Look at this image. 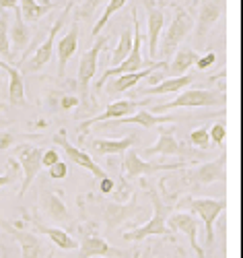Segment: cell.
Returning <instances> with one entry per match:
<instances>
[{"label":"cell","instance_id":"1","mask_svg":"<svg viewBox=\"0 0 243 258\" xmlns=\"http://www.w3.org/2000/svg\"><path fill=\"white\" fill-rule=\"evenodd\" d=\"M148 197H150V203H152V217L148 219V223L126 231L122 235L126 242H142V240L150 238V235H163V238H167V240H173L171 229L167 227V217L171 215L173 207L163 203V199L154 190H148Z\"/></svg>","mask_w":243,"mask_h":258},{"label":"cell","instance_id":"2","mask_svg":"<svg viewBox=\"0 0 243 258\" xmlns=\"http://www.w3.org/2000/svg\"><path fill=\"white\" fill-rule=\"evenodd\" d=\"M142 31H140V21H138V15H136V9H132V50L128 54L126 60H122L118 67H109L103 75H101V81L95 83V91H101L103 85L109 81V79H116L120 75H128V73H136V71H142L146 67H150L152 60L144 62L142 60Z\"/></svg>","mask_w":243,"mask_h":258},{"label":"cell","instance_id":"3","mask_svg":"<svg viewBox=\"0 0 243 258\" xmlns=\"http://www.w3.org/2000/svg\"><path fill=\"white\" fill-rule=\"evenodd\" d=\"M74 231L80 235L78 258H128L130 256L126 250H120L109 244L97 231V225L93 221L74 225Z\"/></svg>","mask_w":243,"mask_h":258},{"label":"cell","instance_id":"4","mask_svg":"<svg viewBox=\"0 0 243 258\" xmlns=\"http://www.w3.org/2000/svg\"><path fill=\"white\" fill-rule=\"evenodd\" d=\"M184 207L202 219L204 231H206L204 246L210 250V246L214 244V223L220 217V213L229 207V201L227 199H190V197H186L184 201H180L178 209H184Z\"/></svg>","mask_w":243,"mask_h":258},{"label":"cell","instance_id":"5","mask_svg":"<svg viewBox=\"0 0 243 258\" xmlns=\"http://www.w3.org/2000/svg\"><path fill=\"white\" fill-rule=\"evenodd\" d=\"M0 229H3L7 235H11V238L19 244L21 256L23 258H54V248H50L37 233L23 229V227H17L11 221H5L3 217H0Z\"/></svg>","mask_w":243,"mask_h":258},{"label":"cell","instance_id":"6","mask_svg":"<svg viewBox=\"0 0 243 258\" xmlns=\"http://www.w3.org/2000/svg\"><path fill=\"white\" fill-rule=\"evenodd\" d=\"M227 95L220 91H208V89H184L178 97L169 103H159L154 105V112H169L175 107H216V105H225Z\"/></svg>","mask_w":243,"mask_h":258},{"label":"cell","instance_id":"7","mask_svg":"<svg viewBox=\"0 0 243 258\" xmlns=\"http://www.w3.org/2000/svg\"><path fill=\"white\" fill-rule=\"evenodd\" d=\"M227 161H229V153H220L216 159L212 161H206L202 163L200 167L196 169H190L182 176V180L192 186V188H198V186H206V184H214V182H223L227 184L229 182V174H227Z\"/></svg>","mask_w":243,"mask_h":258},{"label":"cell","instance_id":"8","mask_svg":"<svg viewBox=\"0 0 243 258\" xmlns=\"http://www.w3.org/2000/svg\"><path fill=\"white\" fill-rule=\"evenodd\" d=\"M188 163L186 161H180V163H150V161H144L136 149H128L124 153V159H122V174H124V180L130 182V180H136L140 176H152V174H159V171H171V169H184Z\"/></svg>","mask_w":243,"mask_h":258},{"label":"cell","instance_id":"9","mask_svg":"<svg viewBox=\"0 0 243 258\" xmlns=\"http://www.w3.org/2000/svg\"><path fill=\"white\" fill-rule=\"evenodd\" d=\"M194 27V17L186 11V9H178L171 19V23L167 27V31L163 33V37L159 39L161 41V56L163 58H169L175 50L182 46V41L188 37V33L192 31Z\"/></svg>","mask_w":243,"mask_h":258},{"label":"cell","instance_id":"10","mask_svg":"<svg viewBox=\"0 0 243 258\" xmlns=\"http://www.w3.org/2000/svg\"><path fill=\"white\" fill-rule=\"evenodd\" d=\"M64 192L62 190H54L50 188L46 182L39 184V209L46 215L48 219L60 223V225H72V215L68 211V207L62 201Z\"/></svg>","mask_w":243,"mask_h":258},{"label":"cell","instance_id":"11","mask_svg":"<svg viewBox=\"0 0 243 258\" xmlns=\"http://www.w3.org/2000/svg\"><path fill=\"white\" fill-rule=\"evenodd\" d=\"M107 46V37H99L95 41V46H91L87 50L78 62V81H76V87H78V97L83 99L85 105H91L87 101L89 97V85L95 77V71H97V60H99V54L103 52V48Z\"/></svg>","mask_w":243,"mask_h":258},{"label":"cell","instance_id":"12","mask_svg":"<svg viewBox=\"0 0 243 258\" xmlns=\"http://www.w3.org/2000/svg\"><path fill=\"white\" fill-rule=\"evenodd\" d=\"M144 211L142 205H138V199L132 195L130 203H105L101 209V217H103V225L107 233H114L122 223L136 219L138 215Z\"/></svg>","mask_w":243,"mask_h":258},{"label":"cell","instance_id":"13","mask_svg":"<svg viewBox=\"0 0 243 258\" xmlns=\"http://www.w3.org/2000/svg\"><path fill=\"white\" fill-rule=\"evenodd\" d=\"M150 103V99H120V101H114V103H109L105 107V112L103 114H97V116H91L89 120H85L78 124V131L80 135L85 137L87 133H89V128L95 126V124H101L105 120H118V118H124V116H132L134 112L138 110H144V107Z\"/></svg>","mask_w":243,"mask_h":258},{"label":"cell","instance_id":"14","mask_svg":"<svg viewBox=\"0 0 243 258\" xmlns=\"http://www.w3.org/2000/svg\"><path fill=\"white\" fill-rule=\"evenodd\" d=\"M41 155H43V149L35 147V145H19V147H15V159L19 161L21 174H23V184H21L19 197L25 195V192L29 190V186H31V182L35 180V176L39 174Z\"/></svg>","mask_w":243,"mask_h":258},{"label":"cell","instance_id":"15","mask_svg":"<svg viewBox=\"0 0 243 258\" xmlns=\"http://www.w3.org/2000/svg\"><path fill=\"white\" fill-rule=\"evenodd\" d=\"M70 9H72V5H66L64 13L54 21V25L50 27L46 41H43V44L35 50V54H33V58H31L29 62H23V69H25L27 73H37V71H41L43 67H46V64H50L52 54H54V48H56V35H58V31L64 27V23H66V15L70 13Z\"/></svg>","mask_w":243,"mask_h":258},{"label":"cell","instance_id":"16","mask_svg":"<svg viewBox=\"0 0 243 258\" xmlns=\"http://www.w3.org/2000/svg\"><path fill=\"white\" fill-rule=\"evenodd\" d=\"M54 143H56L58 147H62V151L66 153V159H68L70 163H74V165H78V167H85V169H89L97 180H101V178L107 176L105 171H103V167H99V165L93 161V157H91L89 153L83 151V149H78V147H74L68 139H66V133H64V131H60V133L54 137Z\"/></svg>","mask_w":243,"mask_h":258},{"label":"cell","instance_id":"17","mask_svg":"<svg viewBox=\"0 0 243 258\" xmlns=\"http://www.w3.org/2000/svg\"><path fill=\"white\" fill-rule=\"evenodd\" d=\"M175 131H178L175 126L161 124L157 143L142 149V155L144 157H152V155H178V157H184L186 155V147L175 139Z\"/></svg>","mask_w":243,"mask_h":258},{"label":"cell","instance_id":"18","mask_svg":"<svg viewBox=\"0 0 243 258\" xmlns=\"http://www.w3.org/2000/svg\"><path fill=\"white\" fill-rule=\"evenodd\" d=\"M21 213H23V219H21V221H23V223H31L37 233L48 235L54 246H58V248H62V250H74V248H78V242L72 238L68 231L58 229V227H50V225H46V223H41V221L37 219V215H31L27 209H21Z\"/></svg>","mask_w":243,"mask_h":258},{"label":"cell","instance_id":"19","mask_svg":"<svg viewBox=\"0 0 243 258\" xmlns=\"http://www.w3.org/2000/svg\"><path fill=\"white\" fill-rule=\"evenodd\" d=\"M167 227L171 231H180L190 240L192 250L196 252L198 258H206V252L202 246H198V221L190 213H171L167 217Z\"/></svg>","mask_w":243,"mask_h":258},{"label":"cell","instance_id":"20","mask_svg":"<svg viewBox=\"0 0 243 258\" xmlns=\"http://www.w3.org/2000/svg\"><path fill=\"white\" fill-rule=\"evenodd\" d=\"M146 7V29H148V56L157 58L159 54V39L165 27V13L161 7L154 5V0H142Z\"/></svg>","mask_w":243,"mask_h":258},{"label":"cell","instance_id":"21","mask_svg":"<svg viewBox=\"0 0 243 258\" xmlns=\"http://www.w3.org/2000/svg\"><path fill=\"white\" fill-rule=\"evenodd\" d=\"M173 122H178V118H175V116H157V114H150V112H146V110H138V112H134L132 116H124V118L112 120L109 124H95V126H99L97 131H107V128H112V126L136 124V126L144 128V131H150V128H154V126L173 124Z\"/></svg>","mask_w":243,"mask_h":258},{"label":"cell","instance_id":"22","mask_svg":"<svg viewBox=\"0 0 243 258\" xmlns=\"http://www.w3.org/2000/svg\"><path fill=\"white\" fill-rule=\"evenodd\" d=\"M225 9V0H202L200 11H198V21H196V39L204 41L208 31L214 27V23L220 19Z\"/></svg>","mask_w":243,"mask_h":258},{"label":"cell","instance_id":"23","mask_svg":"<svg viewBox=\"0 0 243 258\" xmlns=\"http://www.w3.org/2000/svg\"><path fill=\"white\" fill-rule=\"evenodd\" d=\"M163 64H167V62L152 60L150 67H146V69H142V71H136V73L120 75V77H116L114 81H107V83L103 85V87H107V93H109V95L124 93V91L132 89V87H136V85H138L142 79H146V77H148V75H152L154 71H163Z\"/></svg>","mask_w":243,"mask_h":258},{"label":"cell","instance_id":"24","mask_svg":"<svg viewBox=\"0 0 243 258\" xmlns=\"http://www.w3.org/2000/svg\"><path fill=\"white\" fill-rule=\"evenodd\" d=\"M56 50H58V75L64 79L66 64H68V60L72 58V54L78 50V21L76 19L72 21L70 31L58 41Z\"/></svg>","mask_w":243,"mask_h":258},{"label":"cell","instance_id":"25","mask_svg":"<svg viewBox=\"0 0 243 258\" xmlns=\"http://www.w3.org/2000/svg\"><path fill=\"white\" fill-rule=\"evenodd\" d=\"M196 81L194 75H184V77H169L159 81L157 85L146 89H140V95H169V93H182L184 89H188L190 85Z\"/></svg>","mask_w":243,"mask_h":258},{"label":"cell","instance_id":"26","mask_svg":"<svg viewBox=\"0 0 243 258\" xmlns=\"http://www.w3.org/2000/svg\"><path fill=\"white\" fill-rule=\"evenodd\" d=\"M136 143V135H128L118 141H109V139H93L89 143V149L95 155H124L132 145Z\"/></svg>","mask_w":243,"mask_h":258},{"label":"cell","instance_id":"27","mask_svg":"<svg viewBox=\"0 0 243 258\" xmlns=\"http://www.w3.org/2000/svg\"><path fill=\"white\" fill-rule=\"evenodd\" d=\"M0 69H3V71L7 73V77H9V87H7V91H9V101H11L13 105H23V103H25V83H23V75L19 73V69L11 67V64L5 62V60H0Z\"/></svg>","mask_w":243,"mask_h":258},{"label":"cell","instance_id":"28","mask_svg":"<svg viewBox=\"0 0 243 258\" xmlns=\"http://www.w3.org/2000/svg\"><path fill=\"white\" fill-rule=\"evenodd\" d=\"M33 33L29 23H25L23 17H21L19 9H15V19H13V27H9V39H13V54L15 52H23L29 41H31Z\"/></svg>","mask_w":243,"mask_h":258},{"label":"cell","instance_id":"29","mask_svg":"<svg viewBox=\"0 0 243 258\" xmlns=\"http://www.w3.org/2000/svg\"><path fill=\"white\" fill-rule=\"evenodd\" d=\"M198 60V52L194 48H188V46H182L180 50H175V56L171 60V64L167 67V77H184Z\"/></svg>","mask_w":243,"mask_h":258},{"label":"cell","instance_id":"30","mask_svg":"<svg viewBox=\"0 0 243 258\" xmlns=\"http://www.w3.org/2000/svg\"><path fill=\"white\" fill-rule=\"evenodd\" d=\"M54 9V3H37V0H19V13L25 23H35L43 15Z\"/></svg>","mask_w":243,"mask_h":258},{"label":"cell","instance_id":"31","mask_svg":"<svg viewBox=\"0 0 243 258\" xmlns=\"http://www.w3.org/2000/svg\"><path fill=\"white\" fill-rule=\"evenodd\" d=\"M130 50H132V29H122L120 41H118V46H116L112 58H109V64H112V67H118L122 60L128 58Z\"/></svg>","mask_w":243,"mask_h":258},{"label":"cell","instance_id":"32","mask_svg":"<svg viewBox=\"0 0 243 258\" xmlns=\"http://www.w3.org/2000/svg\"><path fill=\"white\" fill-rule=\"evenodd\" d=\"M9 27H11L9 15L0 13V56L5 58V62L15 60V54L11 50V39H9Z\"/></svg>","mask_w":243,"mask_h":258},{"label":"cell","instance_id":"33","mask_svg":"<svg viewBox=\"0 0 243 258\" xmlns=\"http://www.w3.org/2000/svg\"><path fill=\"white\" fill-rule=\"evenodd\" d=\"M126 3H128V0H107V7H105V11H103V15L99 17V21L95 23V27H93V31H91V37H93V39L103 31V27L107 25V21L112 19L120 9L126 7Z\"/></svg>","mask_w":243,"mask_h":258},{"label":"cell","instance_id":"34","mask_svg":"<svg viewBox=\"0 0 243 258\" xmlns=\"http://www.w3.org/2000/svg\"><path fill=\"white\" fill-rule=\"evenodd\" d=\"M107 3V0H83V5L76 9V13H74V19L78 21V19H89L91 15H95L103 5Z\"/></svg>","mask_w":243,"mask_h":258},{"label":"cell","instance_id":"35","mask_svg":"<svg viewBox=\"0 0 243 258\" xmlns=\"http://www.w3.org/2000/svg\"><path fill=\"white\" fill-rule=\"evenodd\" d=\"M190 143L198 149H202V151H206V149H210V137H208V128H196V131H192L190 135Z\"/></svg>","mask_w":243,"mask_h":258},{"label":"cell","instance_id":"36","mask_svg":"<svg viewBox=\"0 0 243 258\" xmlns=\"http://www.w3.org/2000/svg\"><path fill=\"white\" fill-rule=\"evenodd\" d=\"M208 137H210V143L214 147H223L225 143V137H227V124L225 122H216L210 131H208Z\"/></svg>","mask_w":243,"mask_h":258},{"label":"cell","instance_id":"37","mask_svg":"<svg viewBox=\"0 0 243 258\" xmlns=\"http://www.w3.org/2000/svg\"><path fill=\"white\" fill-rule=\"evenodd\" d=\"M68 176V165H66L62 159H58L54 165L48 167V178L50 180H64Z\"/></svg>","mask_w":243,"mask_h":258},{"label":"cell","instance_id":"38","mask_svg":"<svg viewBox=\"0 0 243 258\" xmlns=\"http://www.w3.org/2000/svg\"><path fill=\"white\" fill-rule=\"evenodd\" d=\"M214 62H216V54H214V52H206L204 56H198L196 69H198V71H208L210 67H214Z\"/></svg>","mask_w":243,"mask_h":258},{"label":"cell","instance_id":"39","mask_svg":"<svg viewBox=\"0 0 243 258\" xmlns=\"http://www.w3.org/2000/svg\"><path fill=\"white\" fill-rule=\"evenodd\" d=\"M17 139L19 137L15 133H11V131H0V151H7V149H11Z\"/></svg>","mask_w":243,"mask_h":258},{"label":"cell","instance_id":"40","mask_svg":"<svg viewBox=\"0 0 243 258\" xmlns=\"http://www.w3.org/2000/svg\"><path fill=\"white\" fill-rule=\"evenodd\" d=\"M60 159V155H58V151L56 149H43V155H41V167H50V165H54L56 161Z\"/></svg>","mask_w":243,"mask_h":258},{"label":"cell","instance_id":"41","mask_svg":"<svg viewBox=\"0 0 243 258\" xmlns=\"http://www.w3.org/2000/svg\"><path fill=\"white\" fill-rule=\"evenodd\" d=\"M114 188H116V182L109 178V176H105V178L99 180V192H101V195H112Z\"/></svg>","mask_w":243,"mask_h":258},{"label":"cell","instance_id":"42","mask_svg":"<svg viewBox=\"0 0 243 258\" xmlns=\"http://www.w3.org/2000/svg\"><path fill=\"white\" fill-rule=\"evenodd\" d=\"M17 178H19V174H13V171H7L5 176H0V188H5V186L15 184V182H17Z\"/></svg>","mask_w":243,"mask_h":258},{"label":"cell","instance_id":"43","mask_svg":"<svg viewBox=\"0 0 243 258\" xmlns=\"http://www.w3.org/2000/svg\"><path fill=\"white\" fill-rule=\"evenodd\" d=\"M60 105H62V110H70V107L78 105V97H68V95H62Z\"/></svg>","mask_w":243,"mask_h":258},{"label":"cell","instance_id":"44","mask_svg":"<svg viewBox=\"0 0 243 258\" xmlns=\"http://www.w3.org/2000/svg\"><path fill=\"white\" fill-rule=\"evenodd\" d=\"M19 0H0V11H15Z\"/></svg>","mask_w":243,"mask_h":258},{"label":"cell","instance_id":"45","mask_svg":"<svg viewBox=\"0 0 243 258\" xmlns=\"http://www.w3.org/2000/svg\"><path fill=\"white\" fill-rule=\"evenodd\" d=\"M7 93V85H5V77L0 75V97H3Z\"/></svg>","mask_w":243,"mask_h":258},{"label":"cell","instance_id":"46","mask_svg":"<svg viewBox=\"0 0 243 258\" xmlns=\"http://www.w3.org/2000/svg\"><path fill=\"white\" fill-rule=\"evenodd\" d=\"M165 3H171V0H165Z\"/></svg>","mask_w":243,"mask_h":258},{"label":"cell","instance_id":"47","mask_svg":"<svg viewBox=\"0 0 243 258\" xmlns=\"http://www.w3.org/2000/svg\"><path fill=\"white\" fill-rule=\"evenodd\" d=\"M43 3H48V0H43Z\"/></svg>","mask_w":243,"mask_h":258},{"label":"cell","instance_id":"48","mask_svg":"<svg viewBox=\"0 0 243 258\" xmlns=\"http://www.w3.org/2000/svg\"><path fill=\"white\" fill-rule=\"evenodd\" d=\"M0 107H3V105H0Z\"/></svg>","mask_w":243,"mask_h":258}]
</instances>
